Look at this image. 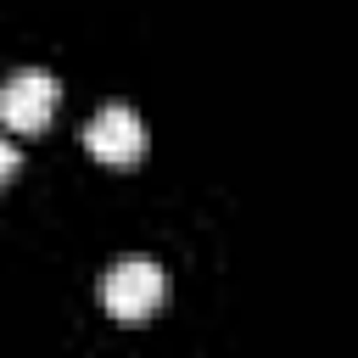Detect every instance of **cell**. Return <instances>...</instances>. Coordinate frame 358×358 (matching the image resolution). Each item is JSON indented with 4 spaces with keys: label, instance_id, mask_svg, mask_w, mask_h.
I'll list each match as a JSON object with an SVG mask.
<instances>
[{
    "label": "cell",
    "instance_id": "3",
    "mask_svg": "<svg viewBox=\"0 0 358 358\" xmlns=\"http://www.w3.org/2000/svg\"><path fill=\"white\" fill-rule=\"evenodd\" d=\"M84 145H90L101 162H112V168L140 162V157H145V123L134 117V106L112 101V106H101V112L84 123Z\"/></svg>",
    "mask_w": 358,
    "mask_h": 358
},
{
    "label": "cell",
    "instance_id": "4",
    "mask_svg": "<svg viewBox=\"0 0 358 358\" xmlns=\"http://www.w3.org/2000/svg\"><path fill=\"white\" fill-rule=\"evenodd\" d=\"M17 168H22V151H17V145H11L6 134H0V185H6V179H11Z\"/></svg>",
    "mask_w": 358,
    "mask_h": 358
},
{
    "label": "cell",
    "instance_id": "1",
    "mask_svg": "<svg viewBox=\"0 0 358 358\" xmlns=\"http://www.w3.org/2000/svg\"><path fill=\"white\" fill-rule=\"evenodd\" d=\"M162 296H168V274H162L151 257H117V263L106 268V280H101V302H106V313L123 319V324L151 319V313L162 308Z\"/></svg>",
    "mask_w": 358,
    "mask_h": 358
},
{
    "label": "cell",
    "instance_id": "2",
    "mask_svg": "<svg viewBox=\"0 0 358 358\" xmlns=\"http://www.w3.org/2000/svg\"><path fill=\"white\" fill-rule=\"evenodd\" d=\"M56 101H62V84H56L45 67H17V73L0 84V123L17 129V134H34V129L50 123Z\"/></svg>",
    "mask_w": 358,
    "mask_h": 358
}]
</instances>
